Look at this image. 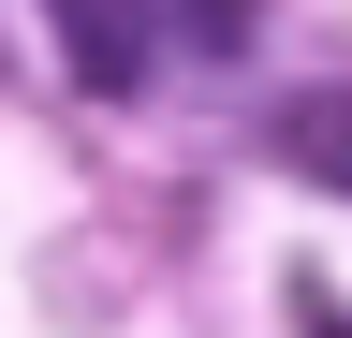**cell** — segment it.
Listing matches in <instances>:
<instances>
[{"instance_id": "2", "label": "cell", "mask_w": 352, "mask_h": 338, "mask_svg": "<svg viewBox=\"0 0 352 338\" xmlns=\"http://www.w3.org/2000/svg\"><path fill=\"white\" fill-rule=\"evenodd\" d=\"M279 162H308L323 191H352V89H308V103H279Z\"/></svg>"}, {"instance_id": "3", "label": "cell", "mask_w": 352, "mask_h": 338, "mask_svg": "<svg viewBox=\"0 0 352 338\" xmlns=\"http://www.w3.org/2000/svg\"><path fill=\"white\" fill-rule=\"evenodd\" d=\"M294 338H352V324H338V294L308 279V265H294Z\"/></svg>"}, {"instance_id": "1", "label": "cell", "mask_w": 352, "mask_h": 338, "mask_svg": "<svg viewBox=\"0 0 352 338\" xmlns=\"http://www.w3.org/2000/svg\"><path fill=\"white\" fill-rule=\"evenodd\" d=\"M44 30H59V74L88 103H132L162 74V15H147V0H44Z\"/></svg>"}]
</instances>
